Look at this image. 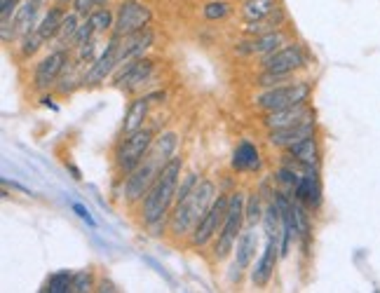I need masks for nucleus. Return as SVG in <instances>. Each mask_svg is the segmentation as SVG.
Instances as JSON below:
<instances>
[{"label":"nucleus","instance_id":"f257e3e1","mask_svg":"<svg viewBox=\"0 0 380 293\" xmlns=\"http://www.w3.org/2000/svg\"><path fill=\"white\" fill-rule=\"evenodd\" d=\"M181 171H183V160L176 157V155L169 157L160 167L151 190L141 200L143 225L148 230H153V235H160V228L164 230V220L169 225V214H172L176 202V188H179V181H181Z\"/></svg>","mask_w":380,"mask_h":293},{"label":"nucleus","instance_id":"f03ea898","mask_svg":"<svg viewBox=\"0 0 380 293\" xmlns=\"http://www.w3.org/2000/svg\"><path fill=\"white\" fill-rule=\"evenodd\" d=\"M214 200H216V186H214L212 181L202 179L195 190H192L183 202L174 204L172 214H169L167 230L172 232L174 237H188L190 232L195 230V225L205 218V214L209 212Z\"/></svg>","mask_w":380,"mask_h":293},{"label":"nucleus","instance_id":"7ed1b4c3","mask_svg":"<svg viewBox=\"0 0 380 293\" xmlns=\"http://www.w3.org/2000/svg\"><path fill=\"white\" fill-rule=\"evenodd\" d=\"M244 223H246V195L242 190H235L230 195L228 216H225L223 228L214 237V246H212L214 261H223V258H228L235 251V242H238Z\"/></svg>","mask_w":380,"mask_h":293},{"label":"nucleus","instance_id":"20e7f679","mask_svg":"<svg viewBox=\"0 0 380 293\" xmlns=\"http://www.w3.org/2000/svg\"><path fill=\"white\" fill-rule=\"evenodd\" d=\"M153 141H155V134H153L151 129H146V127L118 141L113 160H115V171H118L120 179H127V176L148 157V153H151V148H153Z\"/></svg>","mask_w":380,"mask_h":293},{"label":"nucleus","instance_id":"39448f33","mask_svg":"<svg viewBox=\"0 0 380 293\" xmlns=\"http://www.w3.org/2000/svg\"><path fill=\"white\" fill-rule=\"evenodd\" d=\"M310 94H312V85L307 80H291L286 85L263 90L253 101H256V108L261 113H270V110L296 106V103H310Z\"/></svg>","mask_w":380,"mask_h":293},{"label":"nucleus","instance_id":"423d86ee","mask_svg":"<svg viewBox=\"0 0 380 293\" xmlns=\"http://www.w3.org/2000/svg\"><path fill=\"white\" fill-rule=\"evenodd\" d=\"M71 52H73V49L57 47L54 52H49L47 57H42L40 62H38L36 71H33V92L45 94L57 85L59 77L64 75L66 66L73 62Z\"/></svg>","mask_w":380,"mask_h":293},{"label":"nucleus","instance_id":"0eeeda50","mask_svg":"<svg viewBox=\"0 0 380 293\" xmlns=\"http://www.w3.org/2000/svg\"><path fill=\"white\" fill-rule=\"evenodd\" d=\"M162 164H164L162 160L155 157L153 153H148V157L143 160L129 176H127L125 186H123V195H125L127 204H136L146 197V192L151 190L153 181H155V176H157V171Z\"/></svg>","mask_w":380,"mask_h":293},{"label":"nucleus","instance_id":"6e6552de","mask_svg":"<svg viewBox=\"0 0 380 293\" xmlns=\"http://www.w3.org/2000/svg\"><path fill=\"white\" fill-rule=\"evenodd\" d=\"M228 204H230L228 195H218L216 200H214L209 212L205 214V218H202L200 223L195 225V230L190 232V246H195V249L207 246L209 242L221 232L225 216H228Z\"/></svg>","mask_w":380,"mask_h":293},{"label":"nucleus","instance_id":"1a4fd4ad","mask_svg":"<svg viewBox=\"0 0 380 293\" xmlns=\"http://www.w3.org/2000/svg\"><path fill=\"white\" fill-rule=\"evenodd\" d=\"M151 19L153 12L148 5L139 3V0H125V3H120L118 12H115L113 36H129V33L146 31Z\"/></svg>","mask_w":380,"mask_h":293},{"label":"nucleus","instance_id":"9d476101","mask_svg":"<svg viewBox=\"0 0 380 293\" xmlns=\"http://www.w3.org/2000/svg\"><path fill=\"white\" fill-rule=\"evenodd\" d=\"M153 71H155V62H153V59H148V57L134 59V62L120 66V68L115 71L111 85L118 87V90H123L125 94H131L151 80Z\"/></svg>","mask_w":380,"mask_h":293},{"label":"nucleus","instance_id":"9b49d317","mask_svg":"<svg viewBox=\"0 0 380 293\" xmlns=\"http://www.w3.org/2000/svg\"><path fill=\"white\" fill-rule=\"evenodd\" d=\"M118 52H120V36H113L111 33L106 49L99 54L97 62L85 71V75H82V87H97V85H101V82H106L120 66Z\"/></svg>","mask_w":380,"mask_h":293},{"label":"nucleus","instance_id":"f8f14e48","mask_svg":"<svg viewBox=\"0 0 380 293\" xmlns=\"http://www.w3.org/2000/svg\"><path fill=\"white\" fill-rule=\"evenodd\" d=\"M307 66V54L299 42H286L284 47L261 57V68L282 71V73H299Z\"/></svg>","mask_w":380,"mask_h":293},{"label":"nucleus","instance_id":"ddd939ff","mask_svg":"<svg viewBox=\"0 0 380 293\" xmlns=\"http://www.w3.org/2000/svg\"><path fill=\"white\" fill-rule=\"evenodd\" d=\"M286 42H289V31H286V26H284V29L263 33V36L246 38V40L240 42L235 49H238V54H242V57H266V54L275 52V49L284 47Z\"/></svg>","mask_w":380,"mask_h":293},{"label":"nucleus","instance_id":"4468645a","mask_svg":"<svg viewBox=\"0 0 380 293\" xmlns=\"http://www.w3.org/2000/svg\"><path fill=\"white\" fill-rule=\"evenodd\" d=\"M315 118L310 103H296V106H286L279 110H270V113H263V127L270 129H284V127H294L299 123H305V120Z\"/></svg>","mask_w":380,"mask_h":293},{"label":"nucleus","instance_id":"2eb2a0df","mask_svg":"<svg viewBox=\"0 0 380 293\" xmlns=\"http://www.w3.org/2000/svg\"><path fill=\"white\" fill-rule=\"evenodd\" d=\"M294 200L305 204L310 212L322 207V181H319V167H307L303 171L299 186L294 188Z\"/></svg>","mask_w":380,"mask_h":293},{"label":"nucleus","instance_id":"dca6fc26","mask_svg":"<svg viewBox=\"0 0 380 293\" xmlns=\"http://www.w3.org/2000/svg\"><path fill=\"white\" fill-rule=\"evenodd\" d=\"M315 118L305 120V123H299L294 127H284V129H270L268 131V143L275 148H282L286 151L289 146H294V143H299L303 139H307V136H315Z\"/></svg>","mask_w":380,"mask_h":293},{"label":"nucleus","instance_id":"f3484780","mask_svg":"<svg viewBox=\"0 0 380 293\" xmlns=\"http://www.w3.org/2000/svg\"><path fill=\"white\" fill-rule=\"evenodd\" d=\"M277 261H279V242L268 240L261 258H258V263L253 265V270H251V284L258 286V289L268 286L275 275V268H277Z\"/></svg>","mask_w":380,"mask_h":293},{"label":"nucleus","instance_id":"a211bd4d","mask_svg":"<svg viewBox=\"0 0 380 293\" xmlns=\"http://www.w3.org/2000/svg\"><path fill=\"white\" fill-rule=\"evenodd\" d=\"M256 249H258V235H256V228H246L240 232L238 242H235V251H233V272L240 275L244 272V270H249L251 261L256 258Z\"/></svg>","mask_w":380,"mask_h":293},{"label":"nucleus","instance_id":"6ab92c4d","mask_svg":"<svg viewBox=\"0 0 380 293\" xmlns=\"http://www.w3.org/2000/svg\"><path fill=\"white\" fill-rule=\"evenodd\" d=\"M153 45V31H139L129 33V36H120V52H118V64L125 66L134 59H141L146 54V49ZM118 66V68H120Z\"/></svg>","mask_w":380,"mask_h":293},{"label":"nucleus","instance_id":"aec40b11","mask_svg":"<svg viewBox=\"0 0 380 293\" xmlns=\"http://www.w3.org/2000/svg\"><path fill=\"white\" fill-rule=\"evenodd\" d=\"M45 14L40 8H36V5L31 3V0H24V3L19 5V10H16L14 19H12V36H14V42H19L24 36H29L38 29V24H40V16Z\"/></svg>","mask_w":380,"mask_h":293},{"label":"nucleus","instance_id":"412c9836","mask_svg":"<svg viewBox=\"0 0 380 293\" xmlns=\"http://www.w3.org/2000/svg\"><path fill=\"white\" fill-rule=\"evenodd\" d=\"M148 108H151V99L148 97H139L129 103L127 115L123 120V129H120V139H125V136L143 129V123H146V118H148Z\"/></svg>","mask_w":380,"mask_h":293},{"label":"nucleus","instance_id":"4be33fe9","mask_svg":"<svg viewBox=\"0 0 380 293\" xmlns=\"http://www.w3.org/2000/svg\"><path fill=\"white\" fill-rule=\"evenodd\" d=\"M286 19H289V14H286L284 8H275L273 12L266 14L263 19L258 21H246V26L242 29L246 38H256V36H263V33H270V31H277V29H284L286 26Z\"/></svg>","mask_w":380,"mask_h":293},{"label":"nucleus","instance_id":"5701e85b","mask_svg":"<svg viewBox=\"0 0 380 293\" xmlns=\"http://www.w3.org/2000/svg\"><path fill=\"white\" fill-rule=\"evenodd\" d=\"M286 155L294 157L296 162L303 164V167H319V157H322V151H319L317 136H307L294 146L286 148Z\"/></svg>","mask_w":380,"mask_h":293},{"label":"nucleus","instance_id":"b1692460","mask_svg":"<svg viewBox=\"0 0 380 293\" xmlns=\"http://www.w3.org/2000/svg\"><path fill=\"white\" fill-rule=\"evenodd\" d=\"M261 153H258V148L253 146L251 141H240L238 148H235L233 153V169L235 171H261Z\"/></svg>","mask_w":380,"mask_h":293},{"label":"nucleus","instance_id":"393cba45","mask_svg":"<svg viewBox=\"0 0 380 293\" xmlns=\"http://www.w3.org/2000/svg\"><path fill=\"white\" fill-rule=\"evenodd\" d=\"M64 16H66V10L59 8V5H54V8H47L45 14L40 16V24H38V33H40V38L45 42H52L57 40L59 31H62V24H64Z\"/></svg>","mask_w":380,"mask_h":293},{"label":"nucleus","instance_id":"a878e982","mask_svg":"<svg viewBox=\"0 0 380 293\" xmlns=\"http://www.w3.org/2000/svg\"><path fill=\"white\" fill-rule=\"evenodd\" d=\"M275 8H279L277 0H242L240 14L244 21H258L273 12Z\"/></svg>","mask_w":380,"mask_h":293},{"label":"nucleus","instance_id":"bb28decb","mask_svg":"<svg viewBox=\"0 0 380 293\" xmlns=\"http://www.w3.org/2000/svg\"><path fill=\"white\" fill-rule=\"evenodd\" d=\"M176 146H179V136H176V131H162V134L155 136V141H153L151 153L162 160V162H167L169 157H174Z\"/></svg>","mask_w":380,"mask_h":293},{"label":"nucleus","instance_id":"cd10ccee","mask_svg":"<svg viewBox=\"0 0 380 293\" xmlns=\"http://www.w3.org/2000/svg\"><path fill=\"white\" fill-rule=\"evenodd\" d=\"M303 171H299L296 167H289V164H284V167H279L275 171V183L279 186V190L289 192L291 197H294V188L299 186Z\"/></svg>","mask_w":380,"mask_h":293},{"label":"nucleus","instance_id":"c85d7f7f","mask_svg":"<svg viewBox=\"0 0 380 293\" xmlns=\"http://www.w3.org/2000/svg\"><path fill=\"white\" fill-rule=\"evenodd\" d=\"M296 80V73H282V71H268L261 68V73L256 77V85L263 87V90H270V87H279L286 85V82Z\"/></svg>","mask_w":380,"mask_h":293},{"label":"nucleus","instance_id":"c756f323","mask_svg":"<svg viewBox=\"0 0 380 293\" xmlns=\"http://www.w3.org/2000/svg\"><path fill=\"white\" fill-rule=\"evenodd\" d=\"M87 19L94 24V29H97V36H103V33H113V26H115V12L113 10H108V5L106 8H97L94 12H92Z\"/></svg>","mask_w":380,"mask_h":293},{"label":"nucleus","instance_id":"7c9ffc66","mask_svg":"<svg viewBox=\"0 0 380 293\" xmlns=\"http://www.w3.org/2000/svg\"><path fill=\"white\" fill-rule=\"evenodd\" d=\"M71 284H73V272L71 270H59V272L49 275L42 291L47 293H71Z\"/></svg>","mask_w":380,"mask_h":293},{"label":"nucleus","instance_id":"2f4dec72","mask_svg":"<svg viewBox=\"0 0 380 293\" xmlns=\"http://www.w3.org/2000/svg\"><path fill=\"white\" fill-rule=\"evenodd\" d=\"M263 214H266L263 195H261V190H256L246 197V225H249V228H256V225L263 220Z\"/></svg>","mask_w":380,"mask_h":293},{"label":"nucleus","instance_id":"473e14b6","mask_svg":"<svg viewBox=\"0 0 380 293\" xmlns=\"http://www.w3.org/2000/svg\"><path fill=\"white\" fill-rule=\"evenodd\" d=\"M78 26H80V14L78 12H66L64 24H62V31H59V36H57V40H54V42H57L59 47L68 49V42H71V38L75 36Z\"/></svg>","mask_w":380,"mask_h":293},{"label":"nucleus","instance_id":"72a5a7b5","mask_svg":"<svg viewBox=\"0 0 380 293\" xmlns=\"http://www.w3.org/2000/svg\"><path fill=\"white\" fill-rule=\"evenodd\" d=\"M99 59V40L97 38H92L90 42H85L82 47L75 49V59H73V64H78L80 68H90L92 64H94Z\"/></svg>","mask_w":380,"mask_h":293},{"label":"nucleus","instance_id":"f704fd0d","mask_svg":"<svg viewBox=\"0 0 380 293\" xmlns=\"http://www.w3.org/2000/svg\"><path fill=\"white\" fill-rule=\"evenodd\" d=\"M42 45H45V40H42L38 31H33V33H29V36L21 38V40H19V57H21V62H29L31 57H36L38 49H40Z\"/></svg>","mask_w":380,"mask_h":293},{"label":"nucleus","instance_id":"c9c22d12","mask_svg":"<svg viewBox=\"0 0 380 293\" xmlns=\"http://www.w3.org/2000/svg\"><path fill=\"white\" fill-rule=\"evenodd\" d=\"M230 12H233V5H230L228 0H212V3H207L205 8H202V16H205L207 21H221Z\"/></svg>","mask_w":380,"mask_h":293},{"label":"nucleus","instance_id":"e433bc0d","mask_svg":"<svg viewBox=\"0 0 380 293\" xmlns=\"http://www.w3.org/2000/svg\"><path fill=\"white\" fill-rule=\"evenodd\" d=\"M97 291V279L92 270H78L73 272V284H71V293H87Z\"/></svg>","mask_w":380,"mask_h":293},{"label":"nucleus","instance_id":"4c0bfd02","mask_svg":"<svg viewBox=\"0 0 380 293\" xmlns=\"http://www.w3.org/2000/svg\"><path fill=\"white\" fill-rule=\"evenodd\" d=\"M92 38H97V29H94V24H92L90 19H85V21H80V26H78V31H75V36L71 38V42H68V49H78L82 47L85 42H90Z\"/></svg>","mask_w":380,"mask_h":293},{"label":"nucleus","instance_id":"58836bf2","mask_svg":"<svg viewBox=\"0 0 380 293\" xmlns=\"http://www.w3.org/2000/svg\"><path fill=\"white\" fill-rule=\"evenodd\" d=\"M200 176L195 174V171H188V174H183L181 176V181H179V188H176V202L174 204H179V202H183L186 197L190 195L192 190L197 188V183H200Z\"/></svg>","mask_w":380,"mask_h":293},{"label":"nucleus","instance_id":"ea45409f","mask_svg":"<svg viewBox=\"0 0 380 293\" xmlns=\"http://www.w3.org/2000/svg\"><path fill=\"white\" fill-rule=\"evenodd\" d=\"M108 5V0H73V12H78L82 19H87L92 12H94L97 8H106Z\"/></svg>","mask_w":380,"mask_h":293},{"label":"nucleus","instance_id":"a19ab883","mask_svg":"<svg viewBox=\"0 0 380 293\" xmlns=\"http://www.w3.org/2000/svg\"><path fill=\"white\" fill-rule=\"evenodd\" d=\"M24 0H0V26H10Z\"/></svg>","mask_w":380,"mask_h":293},{"label":"nucleus","instance_id":"79ce46f5","mask_svg":"<svg viewBox=\"0 0 380 293\" xmlns=\"http://www.w3.org/2000/svg\"><path fill=\"white\" fill-rule=\"evenodd\" d=\"M73 212L78 214V216H80L82 220H87V223H90V225H94V218L90 216V212H87V209L82 207V204H73Z\"/></svg>","mask_w":380,"mask_h":293},{"label":"nucleus","instance_id":"37998d69","mask_svg":"<svg viewBox=\"0 0 380 293\" xmlns=\"http://www.w3.org/2000/svg\"><path fill=\"white\" fill-rule=\"evenodd\" d=\"M97 291H108V293H115L118 291V286L113 284V281H108V279H101L97 284Z\"/></svg>","mask_w":380,"mask_h":293},{"label":"nucleus","instance_id":"c03bdc74","mask_svg":"<svg viewBox=\"0 0 380 293\" xmlns=\"http://www.w3.org/2000/svg\"><path fill=\"white\" fill-rule=\"evenodd\" d=\"M33 5H36V8H40L42 12H45V10L49 8V3H54V0H31Z\"/></svg>","mask_w":380,"mask_h":293},{"label":"nucleus","instance_id":"a18cd8bd","mask_svg":"<svg viewBox=\"0 0 380 293\" xmlns=\"http://www.w3.org/2000/svg\"><path fill=\"white\" fill-rule=\"evenodd\" d=\"M54 5H59V8H71V5H73V0H54Z\"/></svg>","mask_w":380,"mask_h":293}]
</instances>
